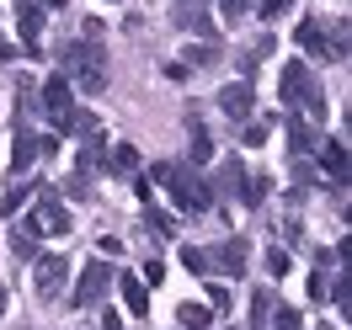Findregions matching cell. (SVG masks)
Returning <instances> with one entry per match:
<instances>
[{
	"label": "cell",
	"mask_w": 352,
	"mask_h": 330,
	"mask_svg": "<svg viewBox=\"0 0 352 330\" xmlns=\"http://www.w3.org/2000/svg\"><path fill=\"white\" fill-rule=\"evenodd\" d=\"M38 240H43V229H38V219H32V213L11 224V250H16L22 261H32V256H38Z\"/></svg>",
	"instance_id": "13"
},
{
	"label": "cell",
	"mask_w": 352,
	"mask_h": 330,
	"mask_svg": "<svg viewBox=\"0 0 352 330\" xmlns=\"http://www.w3.org/2000/svg\"><path fill=\"white\" fill-rule=\"evenodd\" d=\"M288 266H294V261H288V250L278 245V250L267 256V272H272V277H288Z\"/></svg>",
	"instance_id": "32"
},
{
	"label": "cell",
	"mask_w": 352,
	"mask_h": 330,
	"mask_svg": "<svg viewBox=\"0 0 352 330\" xmlns=\"http://www.w3.org/2000/svg\"><path fill=\"white\" fill-rule=\"evenodd\" d=\"M0 314H6V287H0Z\"/></svg>",
	"instance_id": "39"
},
{
	"label": "cell",
	"mask_w": 352,
	"mask_h": 330,
	"mask_svg": "<svg viewBox=\"0 0 352 330\" xmlns=\"http://www.w3.org/2000/svg\"><path fill=\"white\" fill-rule=\"evenodd\" d=\"M288 150H294V160H305L315 150V128H309L305 117H288Z\"/></svg>",
	"instance_id": "20"
},
{
	"label": "cell",
	"mask_w": 352,
	"mask_h": 330,
	"mask_svg": "<svg viewBox=\"0 0 352 330\" xmlns=\"http://www.w3.org/2000/svg\"><path fill=\"white\" fill-rule=\"evenodd\" d=\"M256 11H262L267 22H278L283 11H294V0H256Z\"/></svg>",
	"instance_id": "31"
},
{
	"label": "cell",
	"mask_w": 352,
	"mask_h": 330,
	"mask_svg": "<svg viewBox=\"0 0 352 330\" xmlns=\"http://www.w3.org/2000/svg\"><path fill=\"white\" fill-rule=\"evenodd\" d=\"M320 165L331 171V181H347V144H342V139H326V144H320Z\"/></svg>",
	"instance_id": "19"
},
{
	"label": "cell",
	"mask_w": 352,
	"mask_h": 330,
	"mask_svg": "<svg viewBox=\"0 0 352 330\" xmlns=\"http://www.w3.org/2000/svg\"><path fill=\"white\" fill-rule=\"evenodd\" d=\"M27 198H32V187H22V181H16V187L6 192V202H0V213H16V208H22Z\"/></svg>",
	"instance_id": "29"
},
{
	"label": "cell",
	"mask_w": 352,
	"mask_h": 330,
	"mask_svg": "<svg viewBox=\"0 0 352 330\" xmlns=\"http://www.w3.org/2000/svg\"><path fill=\"white\" fill-rule=\"evenodd\" d=\"M176 27L192 32V38H203V43H214V16H208L203 5H176Z\"/></svg>",
	"instance_id": "15"
},
{
	"label": "cell",
	"mask_w": 352,
	"mask_h": 330,
	"mask_svg": "<svg viewBox=\"0 0 352 330\" xmlns=\"http://www.w3.org/2000/svg\"><path fill=\"white\" fill-rule=\"evenodd\" d=\"M118 293H123L129 314H150V283L139 272H118Z\"/></svg>",
	"instance_id": "10"
},
{
	"label": "cell",
	"mask_w": 352,
	"mask_h": 330,
	"mask_svg": "<svg viewBox=\"0 0 352 330\" xmlns=\"http://www.w3.org/2000/svg\"><path fill=\"white\" fill-rule=\"evenodd\" d=\"M235 330H241V325H235Z\"/></svg>",
	"instance_id": "41"
},
{
	"label": "cell",
	"mask_w": 352,
	"mask_h": 330,
	"mask_svg": "<svg viewBox=\"0 0 352 330\" xmlns=\"http://www.w3.org/2000/svg\"><path fill=\"white\" fill-rule=\"evenodd\" d=\"M144 229H150V235H176V219H171V213H155V208H150V213H144Z\"/></svg>",
	"instance_id": "28"
},
{
	"label": "cell",
	"mask_w": 352,
	"mask_h": 330,
	"mask_svg": "<svg viewBox=\"0 0 352 330\" xmlns=\"http://www.w3.org/2000/svg\"><path fill=\"white\" fill-rule=\"evenodd\" d=\"M309 298H315V304H326V298H331V277H326V266L309 277Z\"/></svg>",
	"instance_id": "30"
},
{
	"label": "cell",
	"mask_w": 352,
	"mask_h": 330,
	"mask_svg": "<svg viewBox=\"0 0 352 330\" xmlns=\"http://www.w3.org/2000/svg\"><path fill=\"white\" fill-rule=\"evenodd\" d=\"M208 304H214V309H230V287H208Z\"/></svg>",
	"instance_id": "36"
},
{
	"label": "cell",
	"mask_w": 352,
	"mask_h": 330,
	"mask_svg": "<svg viewBox=\"0 0 352 330\" xmlns=\"http://www.w3.org/2000/svg\"><path fill=\"white\" fill-rule=\"evenodd\" d=\"M38 107H43L48 117H65V112L75 107V102H69V80H65V75H48V80H43V91H38Z\"/></svg>",
	"instance_id": "9"
},
{
	"label": "cell",
	"mask_w": 352,
	"mask_h": 330,
	"mask_svg": "<svg viewBox=\"0 0 352 330\" xmlns=\"http://www.w3.org/2000/svg\"><path fill=\"white\" fill-rule=\"evenodd\" d=\"M69 283V256H38V298H59Z\"/></svg>",
	"instance_id": "7"
},
{
	"label": "cell",
	"mask_w": 352,
	"mask_h": 330,
	"mask_svg": "<svg viewBox=\"0 0 352 330\" xmlns=\"http://www.w3.org/2000/svg\"><path fill=\"white\" fill-rule=\"evenodd\" d=\"M245 150H256V144H267V123H245Z\"/></svg>",
	"instance_id": "33"
},
{
	"label": "cell",
	"mask_w": 352,
	"mask_h": 330,
	"mask_svg": "<svg viewBox=\"0 0 352 330\" xmlns=\"http://www.w3.org/2000/svg\"><path fill=\"white\" fill-rule=\"evenodd\" d=\"M187 160H192V165L214 160V139H208V128L198 123V112H187Z\"/></svg>",
	"instance_id": "17"
},
{
	"label": "cell",
	"mask_w": 352,
	"mask_h": 330,
	"mask_svg": "<svg viewBox=\"0 0 352 330\" xmlns=\"http://www.w3.org/2000/svg\"><path fill=\"white\" fill-rule=\"evenodd\" d=\"M294 43L309 48L315 59H331V64H342V59H347V22L336 16V22L326 27V22H315V16H309V22H299Z\"/></svg>",
	"instance_id": "4"
},
{
	"label": "cell",
	"mask_w": 352,
	"mask_h": 330,
	"mask_svg": "<svg viewBox=\"0 0 352 330\" xmlns=\"http://www.w3.org/2000/svg\"><path fill=\"white\" fill-rule=\"evenodd\" d=\"M32 219H38L43 235H69V208L59 202L54 187H38V213H32Z\"/></svg>",
	"instance_id": "6"
},
{
	"label": "cell",
	"mask_w": 352,
	"mask_h": 330,
	"mask_svg": "<svg viewBox=\"0 0 352 330\" xmlns=\"http://www.w3.org/2000/svg\"><path fill=\"white\" fill-rule=\"evenodd\" d=\"M102 165H107V139L96 128V133H86V144L75 154V176H91V171H102Z\"/></svg>",
	"instance_id": "11"
},
{
	"label": "cell",
	"mask_w": 352,
	"mask_h": 330,
	"mask_svg": "<svg viewBox=\"0 0 352 330\" xmlns=\"http://www.w3.org/2000/svg\"><path fill=\"white\" fill-rule=\"evenodd\" d=\"M38 154H43V150H38V133H27V128H22V133H16V150H11V171L22 176V171L38 160Z\"/></svg>",
	"instance_id": "21"
},
{
	"label": "cell",
	"mask_w": 352,
	"mask_h": 330,
	"mask_svg": "<svg viewBox=\"0 0 352 330\" xmlns=\"http://www.w3.org/2000/svg\"><path fill=\"white\" fill-rule=\"evenodd\" d=\"M278 91H283V107H305L315 123H326V91L315 86V75H309L305 59H288V64H283Z\"/></svg>",
	"instance_id": "3"
},
{
	"label": "cell",
	"mask_w": 352,
	"mask_h": 330,
	"mask_svg": "<svg viewBox=\"0 0 352 330\" xmlns=\"http://www.w3.org/2000/svg\"><path fill=\"white\" fill-rule=\"evenodd\" d=\"M208 266H219V272H230V277H241V272H245V240H219L214 250H208Z\"/></svg>",
	"instance_id": "12"
},
{
	"label": "cell",
	"mask_w": 352,
	"mask_h": 330,
	"mask_svg": "<svg viewBox=\"0 0 352 330\" xmlns=\"http://www.w3.org/2000/svg\"><path fill=\"white\" fill-rule=\"evenodd\" d=\"M245 181H251V176H245L241 160H224L219 176L208 181V187H214V198H235V202H241V198H245Z\"/></svg>",
	"instance_id": "8"
},
{
	"label": "cell",
	"mask_w": 352,
	"mask_h": 330,
	"mask_svg": "<svg viewBox=\"0 0 352 330\" xmlns=\"http://www.w3.org/2000/svg\"><path fill=\"white\" fill-rule=\"evenodd\" d=\"M219 107L241 123V117H251V107H256V96H251V80H235V86L219 91Z\"/></svg>",
	"instance_id": "14"
},
{
	"label": "cell",
	"mask_w": 352,
	"mask_h": 330,
	"mask_svg": "<svg viewBox=\"0 0 352 330\" xmlns=\"http://www.w3.org/2000/svg\"><path fill=\"white\" fill-rule=\"evenodd\" d=\"M219 64V43H192L187 48V69H208Z\"/></svg>",
	"instance_id": "25"
},
{
	"label": "cell",
	"mask_w": 352,
	"mask_h": 330,
	"mask_svg": "<svg viewBox=\"0 0 352 330\" xmlns=\"http://www.w3.org/2000/svg\"><path fill=\"white\" fill-rule=\"evenodd\" d=\"M155 181H166L171 187V202L182 208V213H208L214 208V187L198 176V165H155Z\"/></svg>",
	"instance_id": "2"
},
{
	"label": "cell",
	"mask_w": 352,
	"mask_h": 330,
	"mask_svg": "<svg viewBox=\"0 0 352 330\" xmlns=\"http://www.w3.org/2000/svg\"><path fill=\"white\" fill-rule=\"evenodd\" d=\"M43 5H65V0H43Z\"/></svg>",
	"instance_id": "40"
},
{
	"label": "cell",
	"mask_w": 352,
	"mask_h": 330,
	"mask_svg": "<svg viewBox=\"0 0 352 330\" xmlns=\"http://www.w3.org/2000/svg\"><path fill=\"white\" fill-rule=\"evenodd\" d=\"M59 64H65V80L80 86L86 96H102L107 91V54L96 38H75V43L59 48Z\"/></svg>",
	"instance_id": "1"
},
{
	"label": "cell",
	"mask_w": 352,
	"mask_h": 330,
	"mask_svg": "<svg viewBox=\"0 0 352 330\" xmlns=\"http://www.w3.org/2000/svg\"><path fill=\"white\" fill-rule=\"evenodd\" d=\"M107 171L112 176H133V171H139V150H133V144H112L107 150Z\"/></svg>",
	"instance_id": "22"
},
{
	"label": "cell",
	"mask_w": 352,
	"mask_h": 330,
	"mask_svg": "<svg viewBox=\"0 0 352 330\" xmlns=\"http://www.w3.org/2000/svg\"><path fill=\"white\" fill-rule=\"evenodd\" d=\"M107 293H112V266H107V261H91V266H80L69 304H75V309H96Z\"/></svg>",
	"instance_id": "5"
},
{
	"label": "cell",
	"mask_w": 352,
	"mask_h": 330,
	"mask_svg": "<svg viewBox=\"0 0 352 330\" xmlns=\"http://www.w3.org/2000/svg\"><path fill=\"white\" fill-rule=\"evenodd\" d=\"M102 330H123V320H118V314H102Z\"/></svg>",
	"instance_id": "37"
},
{
	"label": "cell",
	"mask_w": 352,
	"mask_h": 330,
	"mask_svg": "<svg viewBox=\"0 0 352 330\" xmlns=\"http://www.w3.org/2000/svg\"><path fill=\"white\" fill-rule=\"evenodd\" d=\"M139 277H144V283H160V277H166V266H160V261H144V272H139Z\"/></svg>",
	"instance_id": "35"
},
{
	"label": "cell",
	"mask_w": 352,
	"mask_h": 330,
	"mask_svg": "<svg viewBox=\"0 0 352 330\" xmlns=\"http://www.w3.org/2000/svg\"><path fill=\"white\" fill-rule=\"evenodd\" d=\"M267 325H272V330H305V320H299V309H272V320H267Z\"/></svg>",
	"instance_id": "27"
},
{
	"label": "cell",
	"mask_w": 352,
	"mask_h": 330,
	"mask_svg": "<svg viewBox=\"0 0 352 330\" xmlns=\"http://www.w3.org/2000/svg\"><path fill=\"white\" fill-rule=\"evenodd\" d=\"M182 266H187V272H214V266H208V250H198V245H182Z\"/></svg>",
	"instance_id": "26"
},
{
	"label": "cell",
	"mask_w": 352,
	"mask_h": 330,
	"mask_svg": "<svg viewBox=\"0 0 352 330\" xmlns=\"http://www.w3.org/2000/svg\"><path fill=\"white\" fill-rule=\"evenodd\" d=\"M54 128H59V133H75V139H86V133H96L102 123H96V112H86V107H69L65 117H54Z\"/></svg>",
	"instance_id": "18"
},
{
	"label": "cell",
	"mask_w": 352,
	"mask_h": 330,
	"mask_svg": "<svg viewBox=\"0 0 352 330\" xmlns=\"http://www.w3.org/2000/svg\"><path fill=\"white\" fill-rule=\"evenodd\" d=\"M272 309H278V298H272V287H256V293H251V330H267V320H272Z\"/></svg>",
	"instance_id": "23"
},
{
	"label": "cell",
	"mask_w": 352,
	"mask_h": 330,
	"mask_svg": "<svg viewBox=\"0 0 352 330\" xmlns=\"http://www.w3.org/2000/svg\"><path fill=\"white\" fill-rule=\"evenodd\" d=\"M176 320H182V330H208V325H214V309H208V304H182V309H176Z\"/></svg>",
	"instance_id": "24"
},
{
	"label": "cell",
	"mask_w": 352,
	"mask_h": 330,
	"mask_svg": "<svg viewBox=\"0 0 352 330\" xmlns=\"http://www.w3.org/2000/svg\"><path fill=\"white\" fill-rule=\"evenodd\" d=\"M16 32H22L27 48L38 43V32H43V0H16Z\"/></svg>",
	"instance_id": "16"
},
{
	"label": "cell",
	"mask_w": 352,
	"mask_h": 330,
	"mask_svg": "<svg viewBox=\"0 0 352 330\" xmlns=\"http://www.w3.org/2000/svg\"><path fill=\"white\" fill-rule=\"evenodd\" d=\"M176 5H208V0H176Z\"/></svg>",
	"instance_id": "38"
},
{
	"label": "cell",
	"mask_w": 352,
	"mask_h": 330,
	"mask_svg": "<svg viewBox=\"0 0 352 330\" xmlns=\"http://www.w3.org/2000/svg\"><path fill=\"white\" fill-rule=\"evenodd\" d=\"M251 5H256V0H224V16H230V22H241Z\"/></svg>",
	"instance_id": "34"
}]
</instances>
